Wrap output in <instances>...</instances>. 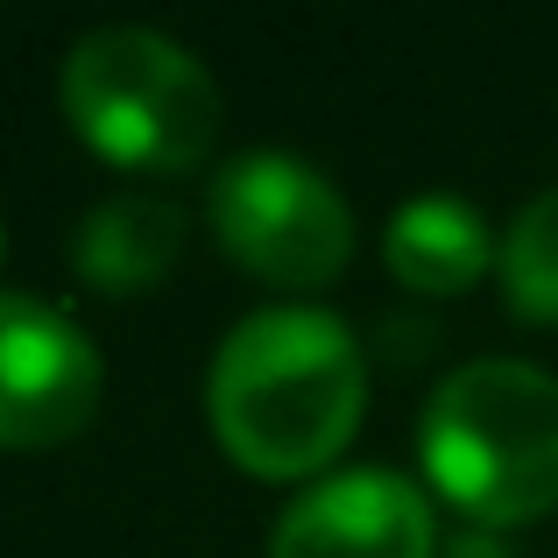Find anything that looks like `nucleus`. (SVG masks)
<instances>
[{
    "label": "nucleus",
    "instance_id": "2",
    "mask_svg": "<svg viewBox=\"0 0 558 558\" xmlns=\"http://www.w3.org/2000/svg\"><path fill=\"white\" fill-rule=\"evenodd\" d=\"M432 488L481 531L558 509V375L537 361H466L432 389L417 424Z\"/></svg>",
    "mask_w": 558,
    "mask_h": 558
},
{
    "label": "nucleus",
    "instance_id": "1",
    "mask_svg": "<svg viewBox=\"0 0 558 558\" xmlns=\"http://www.w3.org/2000/svg\"><path fill=\"white\" fill-rule=\"evenodd\" d=\"M368 361L332 312L276 304L219 340L205 368V417L233 466L262 481L326 474L361 432Z\"/></svg>",
    "mask_w": 558,
    "mask_h": 558
},
{
    "label": "nucleus",
    "instance_id": "5",
    "mask_svg": "<svg viewBox=\"0 0 558 558\" xmlns=\"http://www.w3.org/2000/svg\"><path fill=\"white\" fill-rule=\"evenodd\" d=\"M107 361L71 312L0 290V452H50L93 424Z\"/></svg>",
    "mask_w": 558,
    "mask_h": 558
},
{
    "label": "nucleus",
    "instance_id": "3",
    "mask_svg": "<svg viewBox=\"0 0 558 558\" xmlns=\"http://www.w3.org/2000/svg\"><path fill=\"white\" fill-rule=\"evenodd\" d=\"M57 107L93 156L178 178L219 142V85L184 43L156 28H93L57 71Z\"/></svg>",
    "mask_w": 558,
    "mask_h": 558
},
{
    "label": "nucleus",
    "instance_id": "6",
    "mask_svg": "<svg viewBox=\"0 0 558 558\" xmlns=\"http://www.w3.org/2000/svg\"><path fill=\"white\" fill-rule=\"evenodd\" d=\"M269 558H438V517L403 474L354 466L326 474L276 517Z\"/></svg>",
    "mask_w": 558,
    "mask_h": 558
},
{
    "label": "nucleus",
    "instance_id": "7",
    "mask_svg": "<svg viewBox=\"0 0 558 558\" xmlns=\"http://www.w3.org/2000/svg\"><path fill=\"white\" fill-rule=\"evenodd\" d=\"M178 255H184V213H178V198H156V191H113V198H99L78 219V241H71V269L99 298H142V290H156L178 269Z\"/></svg>",
    "mask_w": 558,
    "mask_h": 558
},
{
    "label": "nucleus",
    "instance_id": "4",
    "mask_svg": "<svg viewBox=\"0 0 558 558\" xmlns=\"http://www.w3.org/2000/svg\"><path fill=\"white\" fill-rule=\"evenodd\" d=\"M205 227L269 290H326L354 255V205L326 170L283 149H247L205 191Z\"/></svg>",
    "mask_w": 558,
    "mask_h": 558
},
{
    "label": "nucleus",
    "instance_id": "9",
    "mask_svg": "<svg viewBox=\"0 0 558 558\" xmlns=\"http://www.w3.org/2000/svg\"><path fill=\"white\" fill-rule=\"evenodd\" d=\"M495 276H502L509 312L558 326V184L537 191V198L509 219V241H502Z\"/></svg>",
    "mask_w": 558,
    "mask_h": 558
},
{
    "label": "nucleus",
    "instance_id": "8",
    "mask_svg": "<svg viewBox=\"0 0 558 558\" xmlns=\"http://www.w3.org/2000/svg\"><path fill=\"white\" fill-rule=\"evenodd\" d=\"M381 255H389L396 283L424 290V298H460V290H474L481 276L502 262V247H495L488 219H481L466 198L424 191V198H410V205L389 213Z\"/></svg>",
    "mask_w": 558,
    "mask_h": 558
}]
</instances>
